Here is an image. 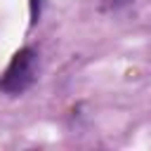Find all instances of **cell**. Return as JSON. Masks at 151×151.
Segmentation results:
<instances>
[{"instance_id":"3","label":"cell","mask_w":151,"mask_h":151,"mask_svg":"<svg viewBox=\"0 0 151 151\" xmlns=\"http://www.w3.org/2000/svg\"><path fill=\"white\" fill-rule=\"evenodd\" d=\"M132 0H104V9H111V12H118L123 7H127Z\"/></svg>"},{"instance_id":"2","label":"cell","mask_w":151,"mask_h":151,"mask_svg":"<svg viewBox=\"0 0 151 151\" xmlns=\"http://www.w3.org/2000/svg\"><path fill=\"white\" fill-rule=\"evenodd\" d=\"M42 5H45V0H28V26H31V28L40 21V17H42Z\"/></svg>"},{"instance_id":"1","label":"cell","mask_w":151,"mask_h":151,"mask_svg":"<svg viewBox=\"0 0 151 151\" xmlns=\"http://www.w3.org/2000/svg\"><path fill=\"white\" fill-rule=\"evenodd\" d=\"M38 66H40V54L35 47L24 45L19 47L7 68L0 73V94L5 97H21L24 92H28L38 78Z\"/></svg>"}]
</instances>
